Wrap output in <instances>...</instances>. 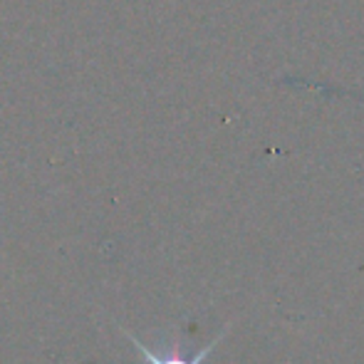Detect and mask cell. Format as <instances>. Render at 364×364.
<instances>
[{
  "label": "cell",
  "instance_id": "cell-1",
  "mask_svg": "<svg viewBox=\"0 0 364 364\" xmlns=\"http://www.w3.org/2000/svg\"><path fill=\"white\" fill-rule=\"evenodd\" d=\"M124 335L129 337V340H132V345H134L136 350H139L141 355H144L146 364H201L203 360H206L208 355H211L213 350H216V345H218L220 340H223V335H225V332H220V335L216 337V340L211 342V345H206V347H203V350H198L193 357L181 355V352H178L176 347H173V350H166V352H164V355H156V352H151V350H149V347H144V342H139V340H136V337L132 335V332H124Z\"/></svg>",
  "mask_w": 364,
  "mask_h": 364
}]
</instances>
